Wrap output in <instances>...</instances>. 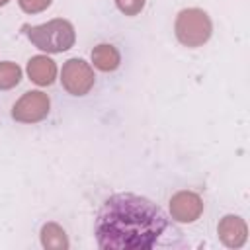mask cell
Returning a JSON list of instances; mask_svg holds the SVG:
<instances>
[{"instance_id": "1", "label": "cell", "mask_w": 250, "mask_h": 250, "mask_svg": "<svg viewBox=\"0 0 250 250\" xmlns=\"http://www.w3.org/2000/svg\"><path fill=\"white\" fill-rule=\"evenodd\" d=\"M168 219L146 197L115 193L107 197L96 217V238L104 250H146L164 234Z\"/></svg>"}, {"instance_id": "2", "label": "cell", "mask_w": 250, "mask_h": 250, "mask_svg": "<svg viewBox=\"0 0 250 250\" xmlns=\"http://www.w3.org/2000/svg\"><path fill=\"white\" fill-rule=\"evenodd\" d=\"M27 39L41 51L62 53L74 45V27L66 20H51L43 25H23Z\"/></svg>"}, {"instance_id": "3", "label": "cell", "mask_w": 250, "mask_h": 250, "mask_svg": "<svg viewBox=\"0 0 250 250\" xmlns=\"http://www.w3.org/2000/svg\"><path fill=\"white\" fill-rule=\"evenodd\" d=\"M176 37L186 47H199L203 45L213 31L209 16L199 8L182 10L176 18Z\"/></svg>"}, {"instance_id": "4", "label": "cell", "mask_w": 250, "mask_h": 250, "mask_svg": "<svg viewBox=\"0 0 250 250\" xmlns=\"http://www.w3.org/2000/svg\"><path fill=\"white\" fill-rule=\"evenodd\" d=\"M94 70L92 66L82 59H70L62 64L61 82L64 90L72 96H84L94 86Z\"/></svg>"}, {"instance_id": "5", "label": "cell", "mask_w": 250, "mask_h": 250, "mask_svg": "<svg viewBox=\"0 0 250 250\" xmlns=\"http://www.w3.org/2000/svg\"><path fill=\"white\" fill-rule=\"evenodd\" d=\"M49 96L43 92H25L12 107V117L20 123H37L49 113Z\"/></svg>"}, {"instance_id": "6", "label": "cell", "mask_w": 250, "mask_h": 250, "mask_svg": "<svg viewBox=\"0 0 250 250\" xmlns=\"http://www.w3.org/2000/svg\"><path fill=\"white\" fill-rule=\"evenodd\" d=\"M203 211V201L193 191H178L170 199L172 219L178 223H193Z\"/></svg>"}, {"instance_id": "7", "label": "cell", "mask_w": 250, "mask_h": 250, "mask_svg": "<svg viewBox=\"0 0 250 250\" xmlns=\"http://www.w3.org/2000/svg\"><path fill=\"white\" fill-rule=\"evenodd\" d=\"M219 238L229 246V248H238L244 244L246 240V223L240 219V217H234V215H227L225 219H221L219 223Z\"/></svg>"}, {"instance_id": "8", "label": "cell", "mask_w": 250, "mask_h": 250, "mask_svg": "<svg viewBox=\"0 0 250 250\" xmlns=\"http://www.w3.org/2000/svg\"><path fill=\"white\" fill-rule=\"evenodd\" d=\"M27 74L35 84L49 86L57 76V64L49 57L37 55V57H31V61L27 62Z\"/></svg>"}, {"instance_id": "9", "label": "cell", "mask_w": 250, "mask_h": 250, "mask_svg": "<svg viewBox=\"0 0 250 250\" xmlns=\"http://www.w3.org/2000/svg\"><path fill=\"white\" fill-rule=\"evenodd\" d=\"M92 62H94L96 68H100L104 72H111V70H115L119 66L121 57H119V51L113 45L102 43V45L94 47V51H92Z\"/></svg>"}, {"instance_id": "10", "label": "cell", "mask_w": 250, "mask_h": 250, "mask_svg": "<svg viewBox=\"0 0 250 250\" xmlns=\"http://www.w3.org/2000/svg\"><path fill=\"white\" fill-rule=\"evenodd\" d=\"M41 242L49 250H66L68 248V238L57 223H47L41 229Z\"/></svg>"}, {"instance_id": "11", "label": "cell", "mask_w": 250, "mask_h": 250, "mask_svg": "<svg viewBox=\"0 0 250 250\" xmlns=\"http://www.w3.org/2000/svg\"><path fill=\"white\" fill-rule=\"evenodd\" d=\"M21 80V70L16 62H0V90H10Z\"/></svg>"}, {"instance_id": "12", "label": "cell", "mask_w": 250, "mask_h": 250, "mask_svg": "<svg viewBox=\"0 0 250 250\" xmlns=\"http://www.w3.org/2000/svg\"><path fill=\"white\" fill-rule=\"evenodd\" d=\"M115 4L125 16H137L145 8V0H115Z\"/></svg>"}, {"instance_id": "13", "label": "cell", "mask_w": 250, "mask_h": 250, "mask_svg": "<svg viewBox=\"0 0 250 250\" xmlns=\"http://www.w3.org/2000/svg\"><path fill=\"white\" fill-rule=\"evenodd\" d=\"M51 4V0H20V6L23 12L27 14H37V12H43L47 6Z\"/></svg>"}, {"instance_id": "14", "label": "cell", "mask_w": 250, "mask_h": 250, "mask_svg": "<svg viewBox=\"0 0 250 250\" xmlns=\"http://www.w3.org/2000/svg\"><path fill=\"white\" fill-rule=\"evenodd\" d=\"M10 0H0V6H4V4H8Z\"/></svg>"}]
</instances>
